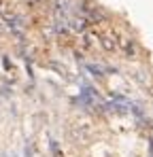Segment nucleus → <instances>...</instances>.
<instances>
[{
  "label": "nucleus",
  "mask_w": 153,
  "mask_h": 157,
  "mask_svg": "<svg viewBox=\"0 0 153 157\" xmlns=\"http://www.w3.org/2000/svg\"><path fill=\"white\" fill-rule=\"evenodd\" d=\"M102 45H104V49H106V51H113V49H115V38L104 36V38H102Z\"/></svg>",
  "instance_id": "f257e3e1"
}]
</instances>
